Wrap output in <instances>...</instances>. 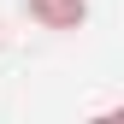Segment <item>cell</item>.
I'll return each mask as SVG.
<instances>
[{
	"mask_svg": "<svg viewBox=\"0 0 124 124\" xmlns=\"http://www.w3.org/2000/svg\"><path fill=\"white\" fill-rule=\"evenodd\" d=\"M24 12L41 30H77V24L89 18V0H24Z\"/></svg>",
	"mask_w": 124,
	"mask_h": 124,
	"instance_id": "6da1fadb",
	"label": "cell"
}]
</instances>
